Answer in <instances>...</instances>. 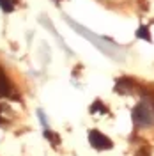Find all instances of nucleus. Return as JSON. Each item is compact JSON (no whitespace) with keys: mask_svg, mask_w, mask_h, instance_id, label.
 <instances>
[{"mask_svg":"<svg viewBox=\"0 0 154 156\" xmlns=\"http://www.w3.org/2000/svg\"><path fill=\"white\" fill-rule=\"evenodd\" d=\"M66 23H68L71 29H75L80 34V36H83L85 39H89L94 46H96L101 53H105V55H108V57L112 58H117V60H121V55L117 53V51H114L112 50V46H115L114 44V41L108 37H99V36H96V34H92L89 29H85L83 25H80V23H76V21H73V20L69 18V16H66Z\"/></svg>","mask_w":154,"mask_h":156,"instance_id":"nucleus-1","label":"nucleus"},{"mask_svg":"<svg viewBox=\"0 0 154 156\" xmlns=\"http://www.w3.org/2000/svg\"><path fill=\"white\" fill-rule=\"evenodd\" d=\"M131 119L135 122L136 128H147V126H152L154 124V110L151 108V103L144 99L140 101L133 112H131Z\"/></svg>","mask_w":154,"mask_h":156,"instance_id":"nucleus-2","label":"nucleus"},{"mask_svg":"<svg viewBox=\"0 0 154 156\" xmlns=\"http://www.w3.org/2000/svg\"><path fill=\"white\" fill-rule=\"evenodd\" d=\"M89 142H90V146L94 147V149H97V151H106V149H112V147H114L112 140L106 135H103L99 129H90V131H89Z\"/></svg>","mask_w":154,"mask_h":156,"instance_id":"nucleus-3","label":"nucleus"},{"mask_svg":"<svg viewBox=\"0 0 154 156\" xmlns=\"http://www.w3.org/2000/svg\"><path fill=\"white\" fill-rule=\"evenodd\" d=\"M11 94V82L4 69L0 68V96H9Z\"/></svg>","mask_w":154,"mask_h":156,"instance_id":"nucleus-4","label":"nucleus"},{"mask_svg":"<svg viewBox=\"0 0 154 156\" xmlns=\"http://www.w3.org/2000/svg\"><path fill=\"white\" fill-rule=\"evenodd\" d=\"M136 37L145 39V41H152L151 32H149V27H145V25H140V27H138V30H136Z\"/></svg>","mask_w":154,"mask_h":156,"instance_id":"nucleus-5","label":"nucleus"},{"mask_svg":"<svg viewBox=\"0 0 154 156\" xmlns=\"http://www.w3.org/2000/svg\"><path fill=\"white\" fill-rule=\"evenodd\" d=\"M43 135L48 138L50 142L53 144V146H57V144H60V136H57V135H53L51 131H50V128H44V131H43Z\"/></svg>","mask_w":154,"mask_h":156,"instance_id":"nucleus-6","label":"nucleus"},{"mask_svg":"<svg viewBox=\"0 0 154 156\" xmlns=\"http://www.w3.org/2000/svg\"><path fill=\"white\" fill-rule=\"evenodd\" d=\"M0 7L4 12H12L14 11V0H0Z\"/></svg>","mask_w":154,"mask_h":156,"instance_id":"nucleus-7","label":"nucleus"},{"mask_svg":"<svg viewBox=\"0 0 154 156\" xmlns=\"http://www.w3.org/2000/svg\"><path fill=\"white\" fill-rule=\"evenodd\" d=\"M37 115H39V121H41V124L44 128H50L48 126V119H46V114L43 112V108H37Z\"/></svg>","mask_w":154,"mask_h":156,"instance_id":"nucleus-8","label":"nucleus"},{"mask_svg":"<svg viewBox=\"0 0 154 156\" xmlns=\"http://www.w3.org/2000/svg\"><path fill=\"white\" fill-rule=\"evenodd\" d=\"M97 110H99V112H106V108L103 107V103H101V101H99V99H97L96 103H94V105H92V108H90V112H92V114H96Z\"/></svg>","mask_w":154,"mask_h":156,"instance_id":"nucleus-9","label":"nucleus"}]
</instances>
